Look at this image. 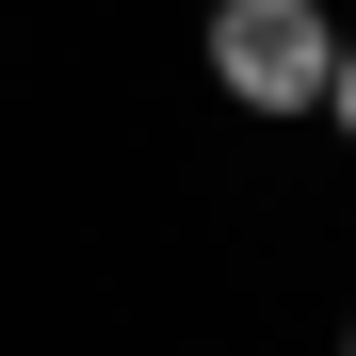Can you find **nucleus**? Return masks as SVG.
Listing matches in <instances>:
<instances>
[{
    "label": "nucleus",
    "instance_id": "obj_1",
    "mask_svg": "<svg viewBox=\"0 0 356 356\" xmlns=\"http://www.w3.org/2000/svg\"><path fill=\"white\" fill-rule=\"evenodd\" d=\"M324 65H340V17L324 0H211V81L259 113H324Z\"/></svg>",
    "mask_w": 356,
    "mask_h": 356
},
{
    "label": "nucleus",
    "instance_id": "obj_2",
    "mask_svg": "<svg viewBox=\"0 0 356 356\" xmlns=\"http://www.w3.org/2000/svg\"><path fill=\"white\" fill-rule=\"evenodd\" d=\"M324 113H340V146H356V33H340V65H324Z\"/></svg>",
    "mask_w": 356,
    "mask_h": 356
},
{
    "label": "nucleus",
    "instance_id": "obj_3",
    "mask_svg": "<svg viewBox=\"0 0 356 356\" xmlns=\"http://www.w3.org/2000/svg\"><path fill=\"white\" fill-rule=\"evenodd\" d=\"M340 356H356V324H340Z\"/></svg>",
    "mask_w": 356,
    "mask_h": 356
}]
</instances>
